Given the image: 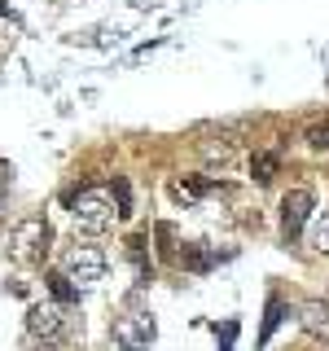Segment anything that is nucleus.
<instances>
[{"label":"nucleus","mask_w":329,"mask_h":351,"mask_svg":"<svg viewBox=\"0 0 329 351\" xmlns=\"http://www.w3.org/2000/svg\"><path fill=\"white\" fill-rule=\"evenodd\" d=\"M71 219L84 228V233H106V228L119 219L110 189H84V193L71 202Z\"/></svg>","instance_id":"1"},{"label":"nucleus","mask_w":329,"mask_h":351,"mask_svg":"<svg viewBox=\"0 0 329 351\" xmlns=\"http://www.w3.org/2000/svg\"><path fill=\"white\" fill-rule=\"evenodd\" d=\"M49 237H53L49 219L27 215V219H18L14 233H9V255L18 263H36V259H44V250H49Z\"/></svg>","instance_id":"2"},{"label":"nucleus","mask_w":329,"mask_h":351,"mask_svg":"<svg viewBox=\"0 0 329 351\" xmlns=\"http://www.w3.org/2000/svg\"><path fill=\"white\" fill-rule=\"evenodd\" d=\"M62 277L80 290V285H93L106 277V255L97 246H66L62 255Z\"/></svg>","instance_id":"3"},{"label":"nucleus","mask_w":329,"mask_h":351,"mask_svg":"<svg viewBox=\"0 0 329 351\" xmlns=\"http://www.w3.org/2000/svg\"><path fill=\"white\" fill-rule=\"evenodd\" d=\"M114 347H123V351H145L154 343V334H158V325H154V316L149 312H127V316H119L114 321Z\"/></svg>","instance_id":"4"},{"label":"nucleus","mask_w":329,"mask_h":351,"mask_svg":"<svg viewBox=\"0 0 329 351\" xmlns=\"http://www.w3.org/2000/svg\"><path fill=\"white\" fill-rule=\"evenodd\" d=\"M312 206H316L312 189H290V193L281 197V241H285V246H290V241H299L307 215H312Z\"/></svg>","instance_id":"5"},{"label":"nucleus","mask_w":329,"mask_h":351,"mask_svg":"<svg viewBox=\"0 0 329 351\" xmlns=\"http://www.w3.org/2000/svg\"><path fill=\"white\" fill-rule=\"evenodd\" d=\"M27 334L40 338V343H62L66 338V316L58 303H36L27 312Z\"/></svg>","instance_id":"6"},{"label":"nucleus","mask_w":329,"mask_h":351,"mask_svg":"<svg viewBox=\"0 0 329 351\" xmlns=\"http://www.w3.org/2000/svg\"><path fill=\"white\" fill-rule=\"evenodd\" d=\"M299 325L312 343H329V299H307L299 312Z\"/></svg>","instance_id":"7"},{"label":"nucleus","mask_w":329,"mask_h":351,"mask_svg":"<svg viewBox=\"0 0 329 351\" xmlns=\"http://www.w3.org/2000/svg\"><path fill=\"white\" fill-rule=\"evenodd\" d=\"M44 281H49V290H53V299H58V303H75V299H80V290H75V285L66 281L62 272H49Z\"/></svg>","instance_id":"8"},{"label":"nucleus","mask_w":329,"mask_h":351,"mask_svg":"<svg viewBox=\"0 0 329 351\" xmlns=\"http://www.w3.org/2000/svg\"><path fill=\"white\" fill-rule=\"evenodd\" d=\"M250 171H255V180H259V184H268L272 176H277V154H255Z\"/></svg>","instance_id":"9"},{"label":"nucleus","mask_w":329,"mask_h":351,"mask_svg":"<svg viewBox=\"0 0 329 351\" xmlns=\"http://www.w3.org/2000/svg\"><path fill=\"white\" fill-rule=\"evenodd\" d=\"M312 250H321V255H329V211L316 215V228H312Z\"/></svg>","instance_id":"10"},{"label":"nucleus","mask_w":329,"mask_h":351,"mask_svg":"<svg viewBox=\"0 0 329 351\" xmlns=\"http://www.w3.org/2000/svg\"><path fill=\"white\" fill-rule=\"evenodd\" d=\"M281 316H285V303H281V299H268V316H263V343H268L272 329L281 325Z\"/></svg>","instance_id":"11"},{"label":"nucleus","mask_w":329,"mask_h":351,"mask_svg":"<svg viewBox=\"0 0 329 351\" xmlns=\"http://www.w3.org/2000/svg\"><path fill=\"white\" fill-rule=\"evenodd\" d=\"M158 241H162V246H158V255L171 263V259H175V228H171V224H158Z\"/></svg>","instance_id":"12"},{"label":"nucleus","mask_w":329,"mask_h":351,"mask_svg":"<svg viewBox=\"0 0 329 351\" xmlns=\"http://www.w3.org/2000/svg\"><path fill=\"white\" fill-rule=\"evenodd\" d=\"M180 259H184V268H193V272H206V268H211V255H206V250H197V246H189Z\"/></svg>","instance_id":"13"},{"label":"nucleus","mask_w":329,"mask_h":351,"mask_svg":"<svg viewBox=\"0 0 329 351\" xmlns=\"http://www.w3.org/2000/svg\"><path fill=\"white\" fill-rule=\"evenodd\" d=\"M307 145H312V149H329V123H312V128H307Z\"/></svg>","instance_id":"14"},{"label":"nucleus","mask_w":329,"mask_h":351,"mask_svg":"<svg viewBox=\"0 0 329 351\" xmlns=\"http://www.w3.org/2000/svg\"><path fill=\"white\" fill-rule=\"evenodd\" d=\"M114 193H119V219H127L132 215V189H127V180H114Z\"/></svg>","instance_id":"15"},{"label":"nucleus","mask_w":329,"mask_h":351,"mask_svg":"<svg viewBox=\"0 0 329 351\" xmlns=\"http://www.w3.org/2000/svg\"><path fill=\"white\" fill-rule=\"evenodd\" d=\"M215 338H219V347H224V351H228V347H233V343H237V321H228L224 329H215Z\"/></svg>","instance_id":"16"},{"label":"nucleus","mask_w":329,"mask_h":351,"mask_svg":"<svg viewBox=\"0 0 329 351\" xmlns=\"http://www.w3.org/2000/svg\"><path fill=\"white\" fill-rule=\"evenodd\" d=\"M31 351H62V343H40V338H31Z\"/></svg>","instance_id":"17"}]
</instances>
